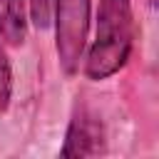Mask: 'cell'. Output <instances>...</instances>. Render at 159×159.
<instances>
[{
  "mask_svg": "<svg viewBox=\"0 0 159 159\" xmlns=\"http://www.w3.org/2000/svg\"><path fill=\"white\" fill-rule=\"evenodd\" d=\"M27 37V0H0V40L17 47Z\"/></svg>",
  "mask_w": 159,
  "mask_h": 159,
  "instance_id": "277c9868",
  "label": "cell"
},
{
  "mask_svg": "<svg viewBox=\"0 0 159 159\" xmlns=\"http://www.w3.org/2000/svg\"><path fill=\"white\" fill-rule=\"evenodd\" d=\"M10 97H12V67H10L5 45H2V40H0V114L7 112Z\"/></svg>",
  "mask_w": 159,
  "mask_h": 159,
  "instance_id": "5b68a950",
  "label": "cell"
},
{
  "mask_svg": "<svg viewBox=\"0 0 159 159\" xmlns=\"http://www.w3.org/2000/svg\"><path fill=\"white\" fill-rule=\"evenodd\" d=\"M134 45V15L132 0H99L94 40L84 60V75L94 82L117 75Z\"/></svg>",
  "mask_w": 159,
  "mask_h": 159,
  "instance_id": "6da1fadb",
  "label": "cell"
},
{
  "mask_svg": "<svg viewBox=\"0 0 159 159\" xmlns=\"http://www.w3.org/2000/svg\"><path fill=\"white\" fill-rule=\"evenodd\" d=\"M55 10V50L65 75L80 70V60L89 35V0H52Z\"/></svg>",
  "mask_w": 159,
  "mask_h": 159,
  "instance_id": "7a4b0ae2",
  "label": "cell"
},
{
  "mask_svg": "<svg viewBox=\"0 0 159 159\" xmlns=\"http://www.w3.org/2000/svg\"><path fill=\"white\" fill-rule=\"evenodd\" d=\"M27 10L37 30H45L52 25V0H27Z\"/></svg>",
  "mask_w": 159,
  "mask_h": 159,
  "instance_id": "8992f818",
  "label": "cell"
},
{
  "mask_svg": "<svg viewBox=\"0 0 159 159\" xmlns=\"http://www.w3.org/2000/svg\"><path fill=\"white\" fill-rule=\"evenodd\" d=\"M104 149H107V134H104V124L99 122V117L94 112H89L87 107L77 109L75 117L70 119L60 154L82 159V157L104 154Z\"/></svg>",
  "mask_w": 159,
  "mask_h": 159,
  "instance_id": "3957f363",
  "label": "cell"
},
{
  "mask_svg": "<svg viewBox=\"0 0 159 159\" xmlns=\"http://www.w3.org/2000/svg\"><path fill=\"white\" fill-rule=\"evenodd\" d=\"M149 2H152V5H157V0H149Z\"/></svg>",
  "mask_w": 159,
  "mask_h": 159,
  "instance_id": "52a82bcc",
  "label": "cell"
}]
</instances>
